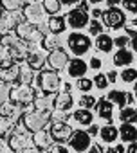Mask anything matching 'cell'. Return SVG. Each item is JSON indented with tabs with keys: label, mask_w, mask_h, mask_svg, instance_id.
I'll return each instance as SVG.
<instances>
[{
	"label": "cell",
	"mask_w": 137,
	"mask_h": 153,
	"mask_svg": "<svg viewBox=\"0 0 137 153\" xmlns=\"http://www.w3.org/2000/svg\"><path fill=\"white\" fill-rule=\"evenodd\" d=\"M2 45L7 49V52H9L13 61H22L29 54V45L24 40H20L16 34H6L2 38Z\"/></svg>",
	"instance_id": "1"
},
{
	"label": "cell",
	"mask_w": 137,
	"mask_h": 153,
	"mask_svg": "<svg viewBox=\"0 0 137 153\" xmlns=\"http://www.w3.org/2000/svg\"><path fill=\"white\" fill-rule=\"evenodd\" d=\"M15 29H16V36L20 40H24L25 43H40L43 40V34L36 29V25H33L29 22H22Z\"/></svg>",
	"instance_id": "2"
},
{
	"label": "cell",
	"mask_w": 137,
	"mask_h": 153,
	"mask_svg": "<svg viewBox=\"0 0 137 153\" xmlns=\"http://www.w3.org/2000/svg\"><path fill=\"white\" fill-rule=\"evenodd\" d=\"M25 130H27L25 126H18V128L13 131V135L9 137V148H11L13 151H22V149L33 146V137H31Z\"/></svg>",
	"instance_id": "3"
},
{
	"label": "cell",
	"mask_w": 137,
	"mask_h": 153,
	"mask_svg": "<svg viewBox=\"0 0 137 153\" xmlns=\"http://www.w3.org/2000/svg\"><path fill=\"white\" fill-rule=\"evenodd\" d=\"M47 119H49V112L33 110L24 114V126L29 131H38V130H43V126L47 124Z\"/></svg>",
	"instance_id": "4"
},
{
	"label": "cell",
	"mask_w": 137,
	"mask_h": 153,
	"mask_svg": "<svg viewBox=\"0 0 137 153\" xmlns=\"http://www.w3.org/2000/svg\"><path fill=\"white\" fill-rule=\"evenodd\" d=\"M9 99L15 105H31L34 101V90L29 85H18L9 90Z\"/></svg>",
	"instance_id": "5"
},
{
	"label": "cell",
	"mask_w": 137,
	"mask_h": 153,
	"mask_svg": "<svg viewBox=\"0 0 137 153\" xmlns=\"http://www.w3.org/2000/svg\"><path fill=\"white\" fill-rule=\"evenodd\" d=\"M38 85L45 94H54L60 88V76L54 70H42L38 76Z\"/></svg>",
	"instance_id": "6"
},
{
	"label": "cell",
	"mask_w": 137,
	"mask_h": 153,
	"mask_svg": "<svg viewBox=\"0 0 137 153\" xmlns=\"http://www.w3.org/2000/svg\"><path fill=\"white\" fill-rule=\"evenodd\" d=\"M18 72H20V67L11 58L0 61V81H4V83L16 81L18 79Z\"/></svg>",
	"instance_id": "7"
},
{
	"label": "cell",
	"mask_w": 137,
	"mask_h": 153,
	"mask_svg": "<svg viewBox=\"0 0 137 153\" xmlns=\"http://www.w3.org/2000/svg\"><path fill=\"white\" fill-rule=\"evenodd\" d=\"M67 43H68V49H71L76 56H81V54H85V52L90 49V40H89V36H85V34H81V33H72L71 36H68Z\"/></svg>",
	"instance_id": "8"
},
{
	"label": "cell",
	"mask_w": 137,
	"mask_h": 153,
	"mask_svg": "<svg viewBox=\"0 0 137 153\" xmlns=\"http://www.w3.org/2000/svg\"><path fill=\"white\" fill-rule=\"evenodd\" d=\"M24 18L33 24V25H38V24H43V18H45V9L40 2H31L25 6L24 9Z\"/></svg>",
	"instance_id": "9"
},
{
	"label": "cell",
	"mask_w": 137,
	"mask_h": 153,
	"mask_svg": "<svg viewBox=\"0 0 137 153\" xmlns=\"http://www.w3.org/2000/svg\"><path fill=\"white\" fill-rule=\"evenodd\" d=\"M101 18H103V22H105V25H108L110 29H119V27H123L124 22H126L124 13L119 11L117 7H110V9L103 11V13H101Z\"/></svg>",
	"instance_id": "10"
},
{
	"label": "cell",
	"mask_w": 137,
	"mask_h": 153,
	"mask_svg": "<svg viewBox=\"0 0 137 153\" xmlns=\"http://www.w3.org/2000/svg\"><path fill=\"white\" fill-rule=\"evenodd\" d=\"M68 144H71V148L76 153H81V151L89 149V146H90V135L87 131H81V130L72 131V135L68 137Z\"/></svg>",
	"instance_id": "11"
},
{
	"label": "cell",
	"mask_w": 137,
	"mask_h": 153,
	"mask_svg": "<svg viewBox=\"0 0 137 153\" xmlns=\"http://www.w3.org/2000/svg\"><path fill=\"white\" fill-rule=\"evenodd\" d=\"M29 45V54H27V65L33 68V70H38V68H42L43 67V63H45V52L43 51H40V49H36V45L38 43H27Z\"/></svg>",
	"instance_id": "12"
},
{
	"label": "cell",
	"mask_w": 137,
	"mask_h": 153,
	"mask_svg": "<svg viewBox=\"0 0 137 153\" xmlns=\"http://www.w3.org/2000/svg\"><path fill=\"white\" fill-rule=\"evenodd\" d=\"M67 22H68V25L74 27V29H81V27H85L89 24V15H87L85 9L76 7V9H72L71 13L67 15Z\"/></svg>",
	"instance_id": "13"
},
{
	"label": "cell",
	"mask_w": 137,
	"mask_h": 153,
	"mask_svg": "<svg viewBox=\"0 0 137 153\" xmlns=\"http://www.w3.org/2000/svg\"><path fill=\"white\" fill-rule=\"evenodd\" d=\"M51 137L58 142H63V140H68V137L72 135V128L68 126L67 123H54L51 126Z\"/></svg>",
	"instance_id": "14"
},
{
	"label": "cell",
	"mask_w": 137,
	"mask_h": 153,
	"mask_svg": "<svg viewBox=\"0 0 137 153\" xmlns=\"http://www.w3.org/2000/svg\"><path fill=\"white\" fill-rule=\"evenodd\" d=\"M67 63H68V56H67V52H65L63 49H54V51H51V54H49V65H51L54 70H61Z\"/></svg>",
	"instance_id": "15"
},
{
	"label": "cell",
	"mask_w": 137,
	"mask_h": 153,
	"mask_svg": "<svg viewBox=\"0 0 137 153\" xmlns=\"http://www.w3.org/2000/svg\"><path fill=\"white\" fill-rule=\"evenodd\" d=\"M20 106L18 105H15V103H2L0 105V117H6V119H9V121H16L18 117H20Z\"/></svg>",
	"instance_id": "16"
},
{
	"label": "cell",
	"mask_w": 137,
	"mask_h": 153,
	"mask_svg": "<svg viewBox=\"0 0 137 153\" xmlns=\"http://www.w3.org/2000/svg\"><path fill=\"white\" fill-rule=\"evenodd\" d=\"M33 142H34V146L40 148V149H47V148L52 146V137H51V133H47L45 130H38V131H34Z\"/></svg>",
	"instance_id": "17"
},
{
	"label": "cell",
	"mask_w": 137,
	"mask_h": 153,
	"mask_svg": "<svg viewBox=\"0 0 137 153\" xmlns=\"http://www.w3.org/2000/svg\"><path fill=\"white\" fill-rule=\"evenodd\" d=\"M67 65H68V74H71L72 78H83V74L89 68V65L83 59H72V61H68Z\"/></svg>",
	"instance_id": "18"
},
{
	"label": "cell",
	"mask_w": 137,
	"mask_h": 153,
	"mask_svg": "<svg viewBox=\"0 0 137 153\" xmlns=\"http://www.w3.org/2000/svg\"><path fill=\"white\" fill-rule=\"evenodd\" d=\"M119 135H121V139L126 140V142H135V139H137V128H135L133 124H130V123H124V124L119 128Z\"/></svg>",
	"instance_id": "19"
},
{
	"label": "cell",
	"mask_w": 137,
	"mask_h": 153,
	"mask_svg": "<svg viewBox=\"0 0 137 153\" xmlns=\"http://www.w3.org/2000/svg\"><path fill=\"white\" fill-rule=\"evenodd\" d=\"M112 112H114V105L108 101V99H101L98 103V114L101 119H106V121H112Z\"/></svg>",
	"instance_id": "20"
},
{
	"label": "cell",
	"mask_w": 137,
	"mask_h": 153,
	"mask_svg": "<svg viewBox=\"0 0 137 153\" xmlns=\"http://www.w3.org/2000/svg\"><path fill=\"white\" fill-rule=\"evenodd\" d=\"M54 106L58 108V110H68L72 106V96L68 94V92H61V94H58L56 96V99H54Z\"/></svg>",
	"instance_id": "21"
},
{
	"label": "cell",
	"mask_w": 137,
	"mask_h": 153,
	"mask_svg": "<svg viewBox=\"0 0 137 153\" xmlns=\"http://www.w3.org/2000/svg\"><path fill=\"white\" fill-rule=\"evenodd\" d=\"M132 59H133V56H132V52H130V51H126V49H119V51L114 54V63H115V65H119V67L130 65V63H132Z\"/></svg>",
	"instance_id": "22"
},
{
	"label": "cell",
	"mask_w": 137,
	"mask_h": 153,
	"mask_svg": "<svg viewBox=\"0 0 137 153\" xmlns=\"http://www.w3.org/2000/svg\"><path fill=\"white\" fill-rule=\"evenodd\" d=\"M65 18L63 16H52L51 20H49V24H47V27H49V31L52 33V34H60V33H63L65 31Z\"/></svg>",
	"instance_id": "23"
},
{
	"label": "cell",
	"mask_w": 137,
	"mask_h": 153,
	"mask_svg": "<svg viewBox=\"0 0 137 153\" xmlns=\"http://www.w3.org/2000/svg\"><path fill=\"white\" fill-rule=\"evenodd\" d=\"M96 45L101 52H110L112 47H114V40L108 36V34H98V40H96Z\"/></svg>",
	"instance_id": "24"
},
{
	"label": "cell",
	"mask_w": 137,
	"mask_h": 153,
	"mask_svg": "<svg viewBox=\"0 0 137 153\" xmlns=\"http://www.w3.org/2000/svg\"><path fill=\"white\" fill-rule=\"evenodd\" d=\"M74 119H76V123H80V124H83V126H89V124H92V112L90 110H87V108H80V110H76V114H74Z\"/></svg>",
	"instance_id": "25"
},
{
	"label": "cell",
	"mask_w": 137,
	"mask_h": 153,
	"mask_svg": "<svg viewBox=\"0 0 137 153\" xmlns=\"http://www.w3.org/2000/svg\"><path fill=\"white\" fill-rule=\"evenodd\" d=\"M52 105H54V101L49 97V94L43 97H34V108L38 112H49L52 108Z\"/></svg>",
	"instance_id": "26"
},
{
	"label": "cell",
	"mask_w": 137,
	"mask_h": 153,
	"mask_svg": "<svg viewBox=\"0 0 137 153\" xmlns=\"http://www.w3.org/2000/svg\"><path fill=\"white\" fill-rule=\"evenodd\" d=\"M108 101L112 105H117L119 108H123L126 105V92H121V90H112L108 94Z\"/></svg>",
	"instance_id": "27"
},
{
	"label": "cell",
	"mask_w": 137,
	"mask_h": 153,
	"mask_svg": "<svg viewBox=\"0 0 137 153\" xmlns=\"http://www.w3.org/2000/svg\"><path fill=\"white\" fill-rule=\"evenodd\" d=\"M99 135H101V139L105 142H114L117 139V135H119V130L114 128V126H105V128L99 130Z\"/></svg>",
	"instance_id": "28"
},
{
	"label": "cell",
	"mask_w": 137,
	"mask_h": 153,
	"mask_svg": "<svg viewBox=\"0 0 137 153\" xmlns=\"http://www.w3.org/2000/svg\"><path fill=\"white\" fill-rule=\"evenodd\" d=\"M27 0H0V6L6 11H20V7L25 6Z\"/></svg>",
	"instance_id": "29"
},
{
	"label": "cell",
	"mask_w": 137,
	"mask_h": 153,
	"mask_svg": "<svg viewBox=\"0 0 137 153\" xmlns=\"http://www.w3.org/2000/svg\"><path fill=\"white\" fill-rule=\"evenodd\" d=\"M34 78V74H33V68L29 65H24L20 67V72H18V79L22 81V85H29Z\"/></svg>",
	"instance_id": "30"
},
{
	"label": "cell",
	"mask_w": 137,
	"mask_h": 153,
	"mask_svg": "<svg viewBox=\"0 0 137 153\" xmlns=\"http://www.w3.org/2000/svg\"><path fill=\"white\" fill-rule=\"evenodd\" d=\"M119 117H121V121H123V123L135 124V123H137V110H133V108H123Z\"/></svg>",
	"instance_id": "31"
},
{
	"label": "cell",
	"mask_w": 137,
	"mask_h": 153,
	"mask_svg": "<svg viewBox=\"0 0 137 153\" xmlns=\"http://www.w3.org/2000/svg\"><path fill=\"white\" fill-rule=\"evenodd\" d=\"M43 49L45 51H54V49H60V38L56 34H49L43 38Z\"/></svg>",
	"instance_id": "32"
},
{
	"label": "cell",
	"mask_w": 137,
	"mask_h": 153,
	"mask_svg": "<svg viewBox=\"0 0 137 153\" xmlns=\"http://www.w3.org/2000/svg\"><path fill=\"white\" fill-rule=\"evenodd\" d=\"M42 6H43L45 13H51V15H56V13L60 11V7H61L60 0H43Z\"/></svg>",
	"instance_id": "33"
},
{
	"label": "cell",
	"mask_w": 137,
	"mask_h": 153,
	"mask_svg": "<svg viewBox=\"0 0 137 153\" xmlns=\"http://www.w3.org/2000/svg\"><path fill=\"white\" fill-rule=\"evenodd\" d=\"M121 79H123L124 83L135 81V79H137V70H135V68H124V70L121 72Z\"/></svg>",
	"instance_id": "34"
},
{
	"label": "cell",
	"mask_w": 137,
	"mask_h": 153,
	"mask_svg": "<svg viewBox=\"0 0 137 153\" xmlns=\"http://www.w3.org/2000/svg\"><path fill=\"white\" fill-rule=\"evenodd\" d=\"M13 126H15L13 121H9L6 117H0V135H7L13 130Z\"/></svg>",
	"instance_id": "35"
},
{
	"label": "cell",
	"mask_w": 137,
	"mask_h": 153,
	"mask_svg": "<svg viewBox=\"0 0 137 153\" xmlns=\"http://www.w3.org/2000/svg\"><path fill=\"white\" fill-rule=\"evenodd\" d=\"M13 29V25L9 24V20L4 16V13L0 15V34L2 36H6V34H9V31Z\"/></svg>",
	"instance_id": "36"
},
{
	"label": "cell",
	"mask_w": 137,
	"mask_h": 153,
	"mask_svg": "<svg viewBox=\"0 0 137 153\" xmlns=\"http://www.w3.org/2000/svg\"><path fill=\"white\" fill-rule=\"evenodd\" d=\"M94 105H96V99H94L92 96L85 94V96L80 97V106H81V108H87V110H89V108H92Z\"/></svg>",
	"instance_id": "37"
},
{
	"label": "cell",
	"mask_w": 137,
	"mask_h": 153,
	"mask_svg": "<svg viewBox=\"0 0 137 153\" xmlns=\"http://www.w3.org/2000/svg\"><path fill=\"white\" fill-rule=\"evenodd\" d=\"M51 119H52V123H65V121H67V112L56 108V110L51 114Z\"/></svg>",
	"instance_id": "38"
},
{
	"label": "cell",
	"mask_w": 137,
	"mask_h": 153,
	"mask_svg": "<svg viewBox=\"0 0 137 153\" xmlns=\"http://www.w3.org/2000/svg\"><path fill=\"white\" fill-rule=\"evenodd\" d=\"M99 90H103V88H106V85H108V79H106V76L105 74H98L96 78H94V81H92Z\"/></svg>",
	"instance_id": "39"
},
{
	"label": "cell",
	"mask_w": 137,
	"mask_h": 153,
	"mask_svg": "<svg viewBox=\"0 0 137 153\" xmlns=\"http://www.w3.org/2000/svg\"><path fill=\"white\" fill-rule=\"evenodd\" d=\"M7 99H9V87L4 81H0V105L6 103Z\"/></svg>",
	"instance_id": "40"
},
{
	"label": "cell",
	"mask_w": 137,
	"mask_h": 153,
	"mask_svg": "<svg viewBox=\"0 0 137 153\" xmlns=\"http://www.w3.org/2000/svg\"><path fill=\"white\" fill-rule=\"evenodd\" d=\"M92 79H87V78H80V81H78V88L81 90V92H89L90 88H92Z\"/></svg>",
	"instance_id": "41"
},
{
	"label": "cell",
	"mask_w": 137,
	"mask_h": 153,
	"mask_svg": "<svg viewBox=\"0 0 137 153\" xmlns=\"http://www.w3.org/2000/svg\"><path fill=\"white\" fill-rule=\"evenodd\" d=\"M123 6L130 13H137V0H123Z\"/></svg>",
	"instance_id": "42"
},
{
	"label": "cell",
	"mask_w": 137,
	"mask_h": 153,
	"mask_svg": "<svg viewBox=\"0 0 137 153\" xmlns=\"http://www.w3.org/2000/svg\"><path fill=\"white\" fill-rule=\"evenodd\" d=\"M101 31H103V25L98 20H92L90 22V34H101Z\"/></svg>",
	"instance_id": "43"
},
{
	"label": "cell",
	"mask_w": 137,
	"mask_h": 153,
	"mask_svg": "<svg viewBox=\"0 0 137 153\" xmlns=\"http://www.w3.org/2000/svg\"><path fill=\"white\" fill-rule=\"evenodd\" d=\"M126 43H128V38H126V36H117V38L114 40V45H117L119 49H124Z\"/></svg>",
	"instance_id": "44"
},
{
	"label": "cell",
	"mask_w": 137,
	"mask_h": 153,
	"mask_svg": "<svg viewBox=\"0 0 137 153\" xmlns=\"http://www.w3.org/2000/svg\"><path fill=\"white\" fill-rule=\"evenodd\" d=\"M49 153H68V151H67V148L61 146V144H52Z\"/></svg>",
	"instance_id": "45"
},
{
	"label": "cell",
	"mask_w": 137,
	"mask_h": 153,
	"mask_svg": "<svg viewBox=\"0 0 137 153\" xmlns=\"http://www.w3.org/2000/svg\"><path fill=\"white\" fill-rule=\"evenodd\" d=\"M7 58H11L9 52H7V49H6L2 43H0V61H2V59H7Z\"/></svg>",
	"instance_id": "46"
},
{
	"label": "cell",
	"mask_w": 137,
	"mask_h": 153,
	"mask_svg": "<svg viewBox=\"0 0 137 153\" xmlns=\"http://www.w3.org/2000/svg\"><path fill=\"white\" fill-rule=\"evenodd\" d=\"M106 153H126V151H124V148H123V146H110Z\"/></svg>",
	"instance_id": "47"
},
{
	"label": "cell",
	"mask_w": 137,
	"mask_h": 153,
	"mask_svg": "<svg viewBox=\"0 0 137 153\" xmlns=\"http://www.w3.org/2000/svg\"><path fill=\"white\" fill-rule=\"evenodd\" d=\"M101 67V59L99 58H92L90 59V68H99Z\"/></svg>",
	"instance_id": "48"
},
{
	"label": "cell",
	"mask_w": 137,
	"mask_h": 153,
	"mask_svg": "<svg viewBox=\"0 0 137 153\" xmlns=\"http://www.w3.org/2000/svg\"><path fill=\"white\" fill-rule=\"evenodd\" d=\"M9 144H6L4 140H0V153H9Z\"/></svg>",
	"instance_id": "49"
},
{
	"label": "cell",
	"mask_w": 137,
	"mask_h": 153,
	"mask_svg": "<svg viewBox=\"0 0 137 153\" xmlns=\"http://www.w3.org/2000/svg\"><path fill=\"white\" fill-rule=\"evenodd\" d=\"M106 79H108V81H115V79H117V72H115V70H110L108 76H106Z\"/></svg>",
	"instance_id": "50"
},
{
	"label": "cell",
	"mask_w": 137,
	"mask_h": 153,
	"mask_svg": "<svg viewBox=\"0 0 137 153\" xmlns=\"http://www.w3.org/2000/svg\"><path fill=\"white\" fill-rule=\"evenodd\" d=\"M89 126H90V130L87 131L89 135H96V133H99V128H98L96 124H89Z\"/></svg>",
	"instance_id": "51"
},
{
	"label": "cell",
	"mask_w": 137,
	"mask_h": 153,
	"mask_svg": "<svg viewBox=\"0 0 137 153\" xmlns=\"http://www.w3.org/2000/svg\"><path fill=\"white\" fill-rule=\"evenodd\" d=\"M89 153H103V151H101V148H99L98 144H92L90 149H89Z\"/></svg>",
	"instance_id": "52"
},
{
	"label": "cell",
	"mask_w": 137,
	"mask_h": 153,
	"mask_svg": "<svg viewBox=\"0 0 137 153\" xmlns=\"http://www.w3.org/2000/svg\"><path fill=\"white\" fill-rule=\"evenodd\" d=\"M126 153H137V142H132L126 149Z\"/></svg>",
	"instance_id": "53"
},
{
	"label": "cell",
	"mask_w": 137,
	"mask_h": 153,
	"mask_svg": "<svg viewBox=\"0 0 137 153\" xmlns=\"http://www.w3.org/2000/svg\"><path fill=\"white\" fill-rule=\"evenodd\" d=\"M20 153H40V151H38L36 148H33V146H31V148H25V149H22Z\"/></svg>",
	"instance_id": "54"
},
{
	"label": "cell",
	"mask_w": 137,
	"mask_h": 153,
	"mask_svg": "<svg viewBox=\"0 0 137 153\" xmlns=\"http://www.w3.org/2000/svg\"><path fill=\"white\" fill-rule=\"evenodd\" d=\"M132 47H133V51L137 52V33L133 34V38H132Z\"/></svg>",
	"instance_id": "55"
},
{
	"label": "cell",
	"mask_w": 137,
	"mask_h": 153,
	"mask_svg": "<svg viewBox=\"0 0 137 153\" xmlns=\"http://www.w3.org/2000/svg\"><path fill=\"white\" fill-rule=\"evenodd\" d=\"M80 0H60V4H76Z\"/></svg>",
	"instance_id": "56"
},
{
	"label": "cell",
	"mask_w": 137,
	"mask_h": 153,
	"mask_svg": "<svg viewBox=\"0 0 137 153\" xmlns=\"http://www.w3.org/2000/svg\"><path fill=\"white\" fill-rule=\"evenodd\" d=\"M106 2H108L110 6H115V4H119V2H121V0H106Z\"/></svg>",
	"instance_id": "57"
},
{
	"label": "cell",
	"mask_w": 137,
	"mask_h": 153,
	"mask_svg": "<svg viewBox=\"0 0 137 153\" xmlns=\"http://www.w3.org/2000/svg\"><path fill=\"white\" fill-rule=\"evenodd\" d=\"M68 90H71V85L65 83V85H63V92H68Z\"/></svg>",
	"instance_id": "58"
},
{
	"label": "cell",
	"mask_w": 137,
	"mask_h": 153,
	"mask_svg": "<svg viewBox=\"0 0 137 153\" xmlns=\"http://www.w3.org/2000/svg\"><path fill=\"white\" fill-rule=\"evenodd\" d=\"M92 15H94V16H101V11H99V9H94Z\"/></svg>",
	"instance_id": "59"
},
{
	"label": "cell",
	"mask_w": 137,
	"mask_h": 153,
	"mask_svg": "<svg viewBox=\"0 0 137 153\" xmlns=\"http://www.w3.org/2000/svg\"><path fill=\"white\" fill-rule=\"evenodd\" d=\"M90 4H99V2H103V0H89Z\"/></svg>",
	"instance_id": "60"
},
{
	"label": "cell",
	"mask_w": 137,
	"mask_h": 153,
	"mask_svg": "<svg viewBox=\"0 0 137 153\" xmlns=\"http://www.w3.org/2000/svg\"><path fill=\"white\" fill-rule=\"evenodd\" d=\"M135 94H137V83H135Z\"/></svg>",
	"instance_id": "61"
},
{
	"label": "cell",
	"mask_w": 137,
	"mask_h": 153,
	"mask_svg": "<svg viewBox=\"0 0 137 153\" xmlns=\"http://www.w3.org/2000/svg\"><path fill=\"white\" fill-rule=\"evenodd\" d=\"M0 15H2V13H0Z\"/></svg>",
	"instance_id": "62"
}]
</instances>
